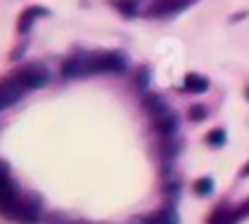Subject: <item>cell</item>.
Returning <instances> with one entry per match:
<instances>
[{
    "label": "cell",
    "mask_w": 249,
    "mask_h": 224,
    "mask_svg": "<svg viewBox=\"0 0 249 224\" xmlns=\"http://www.w3.org/2000/svg\"><path fill=\"white\" fill-rule=\"evenodd\" d=\"M0 213L19 224H38L40 222V206L38 200H30L22 192L11 197H0Z\"/></svg>",
    "instance_id": "1"
},
{
    "label": "cell",
    "mask_w": 249,
    "mask_h": 224,
    "mask_svg": "<svg viewBox=\"0 0 249 224\" xmlns=\"http://www.w3.org/2000/svg\"><path fill=\"white\" fill-rule=\"evenodd\" d=\"M129 67V59L121 51H97L89 53V75H99V72H126Z\"/></svg>",
    "instance_id": "2"
},
{
    "label": "cell",
    "mask_w": 249,
    "mask_h": 224,
    "mask_svg": "<svg viewBox=\"0 0 249 224\" xmlns=\"http://www.w3.org/2000/svg\"><path fill=\"white\" fill-rule=\"evenodd\" d=\"M11 78H17L19 83L24 85V91H38V88H43V85L51 80V72H49L46 64L30 62V64H24V67H19Z\"/></svg>",
    "instance_id": "3"
},
{
    "label": "cell",
    "mask_w": 249,
    "mask_h": 224,
    "mask_svg": "<svg viewBox=\"0 0 249 224\" xmlns=\"http://www.w3.org/2000/svg\"><path fill=\"white\" fill-rule=\"evenodd\" d=\"M196 0H153V5L145 11L150 19H166V16L182 14L185 8H190Z\"/></svg>",
    "instance_id": "4"
},
{
    "label": "cell",
    "mask_w": 249,
    "mask_h": 224,
    "mask_svg": "<svg viewBox=\"0 0 249 224\" xmlns=\"http://www.w3.org/2000/svg\"><path fill=\"white\" fill-rule=\"evenodd\" d=\"M24 96V85L19 83L17 78H8V80H0V112L6 107L17 104L19 99Z\"/></svg>",
    "instance_id": "5"
},
{
    "label": "cell",
    "mask_w": 249,
    "mask_h": 224,
    "mask_svg": "<svg viewBox=\"0 0 249 224\" xmlns=\"http://www.w3.org/2000/svg\"><path fill=\"white\" fill-rule=\"evenodd\" d=\"M153 128H156V133L158 136H174V133L179 131V117L174 115L172 110L169 112H163V115H156V120H153Z\"/></svg>",
    "instance_id": "6"
},
{
    "label": "cell",
    "mask_w": 249,
    "mask_h": 224,
    "mask_svg": "<svg viewBox=\"0 0 249 224\" xmlns=\"http://www.w3.org/2000/svg\"><path fill=\"white\" fill-rule=\"evenodd\" d=\"M49 14L51 11L43 8V5H30V8H24L22 16H19V21H17V32L19 35H27V32L33 30L35 19H38V16H49Z\"/></svg>",
    "instance_id": "7"
},
{
    "label": "cell",
    "mask_w": 249,
    "mask_h": 224,
    "mask_svg": "<svg viewBox=\"0 0 249 224\" xmlns=\"http://www.w3.org/2000/svg\"><path fill=\"white\" fill-rule=\"evenodd\" d=\"M83 75H89V53L86 56H70L65 64H62V78H83Z\"/></svg>",
    "instance_id": "8"
},
{
    "label": "cell",
    "mask_w": 249,
    "mask_h": 224,
    "mask_svg": "<svg viewBox=\"0 0 249 224\" xmlns=\"http://www.w3.org/2000/svg\"><path fill=\"white\" fill-rule=\"evenodd\" d=\"M137 224H179V219H177L174 206H166V208H161V211H153L150 216H140Z\"/></svg>",
    "instance_id": "9"
},
{
    "label": "cell",
    "mask_w": 249,
    "mask_h": 224,
    "mask_svg": "<svg viewBox=\"0 0 249 224\" xmlns=\"http://www.w3.org/2000/svg\"><path fill=\"white\" fill-rule=\"evenodd\" d=\"M209 85H212V83H209V78H206V75H201V72H188L179 88L188 91V94H204V91H209Z\"/></svg>",
    "instance_id": "10"
},
{
    "label": "cell",
    "mask_w": 249,
    "mask_h": 224,
    "mask_svg": "<svg viewBox=\"0 0 249 224\" xmlns=\"http://www.w3.org/2000/svg\"><path fill=\"white\" fill-rule=\"evenodd\" d=\"M142 107H145V112H150V115H163V112H169L166 99H163L161 94H150V91L142 94Z\"/></svg>",
    "instance_id": "11"
},
{
    "label": "cell",
    "mask_w": 249,
    "mask_h": 224,
    "mask_svg": "<svg viewBox=\"0 0 249 224\" xmlns=\"http://www.w3.org/2000/svg\"><path fill=\"white\" fill-rule=\"evenodd\" d=\"M209 224H236V219H233V206H228V203H220V206L212 211Z\"/></svg>",
    "instance_id": "12"
},
{
    "label": "cell",
    "mask_w": 249,
    "mask_h": 224,
    "mask_svg": "<svg viewBox=\"0 0 249 224\" xmlns=\"http://www.w3.org/2000/svg\"><path fill=\"white\" fill-rule=\"evenodd\" d=\"M140 3H142V0H110V5L118 8L126 19H134V16L140 14Z\"/></svg>",
    "instance_id": "13"
},
{
    "label": "cell",
    "mask_w": 249,
    "mask_h": 224,
    "mask_svg": "<svg viewBox=\"0 0 249 224\" xmlns=\"http://www.w3.org/2000/svg\"><path fill=\"white\" fill-rule=\"evenodd\" d=\"M204 142L209 144V147L220 149V147H225V142H228V131L222 126H217V128H212V131L204 136Z\"/></svg>",
    "instance_id": "14"
},
{
    "label": "cell",
    "mask_w": 249,
    "mask_h": 224,
    "mask_svg": "<svg viewBox=\"0 0 249 224\" xmlns=\"http://www.w3.org/2000/svg\"><path fill=\"white\" fill-rule=\"evenodd\" d=\"M193 190L198 197H209L212 192H214V181L209 179V176H204V179H196L193 181Z\"/></svg>",
    "instance_id": "15"
},
{
    "label": "cell",
    "mask_w": 249,
    "mask_h": 224,
    "mask_svg": "<svg viewBox=\"0 0 249 224\" xmlns=\"http://www.w3.org/2000/svg\"><path fill=\"white\" fill-rule=\"evenodd\" d=\"M158 155H161L163 160H172V158H177L179 155V144L177 142H172V136H166V142L158 147Z\"/></svg>",
    "instance_id": "16"
},
{
    "label": "cell",
    "mask_w": 249,
    "mask_h": 224,
    "mask_svg": "<svg viewBox=\"0 0 249 224\" xmlns=\"http://www.w3.org/2000/svg\"><path fill=\"white\" fill-rule=\"evenodd\" d=\"M147 83H150V67H140L134 75V88L140 91V94H145Z\"/></svg>",
    "instance_id": "17"
},
{
    "label": "cell",
    "mask_w": 249,
    "mask_h": 224,
    "mask_svg": "<svg viewBox=\"0 0 249 224\" xmlns=\"http://www.w3.org/2000/svg\"><path fill=\"white\" fill-rule=\"evenodd\" d=\"M206 115H209V110H206L204 104H193V107H190V110H188V117H190V120H193V123H201V120H204Z\"/></svg>",
    "instance_id": "18"
},
{
    "label": "cell",
    "mask_w": 249,
    "mask_h": 224,
    "mask_svg": "<svg viewBox=\"0 0 249 224\" xmlns=\"http://www.w3.org/2000/svg\"><path fill=\"white\" fill-rule=\"evenodd\" d=\"M247 216H249V197H247L244 203H238L236 208H233V219H236V224L241 222V219H247Z\"/></svg>",
    "instance_id": "19"
},
{
    "label": "cell",
    "mask_w": 249,
    "mask_h": 224,
    "mask_svg": "<svg viewBox=\"0 0 249 224\" xmlns=\"http://www.w3.org/2000/svg\"><path fill=\"white\" fill-rule=\"evenodd\" d=\"M27 43H30V40H22V46H19V48H14V53H11V62H19V59L24 56V51H27Z\"/></svg>",
    "instance_id": "20"
},
{
    "label": "cell",
    "mask_w": 249,
    "mask_h": 224,
    "mask_svg": "<svg viewBox=\"0 0 249 224\" xmlns=\"http://www.w3.org/2000/svg\"><path fill=\"white\" fill-rule=\"evenodd\" d=\"M241 19H247V11H244V14L238 11V14H233V16H231V21H241Z\"/></svg>",
    "instance_id": "21"
},
{
    "label": "cell",
    "mask_w": 249,
    "mask_h": 224,
    "mask_svg": "<svg viewBox=\"0 0 249 224\" xmlns=\"http://www.w3.org/2000/svg\"><path fill=\"white\" fill-rule=\"evenodd\" d=\"M238 176H241V179H247V176H249V163H247V165H244V168H241V174H238Z\"/></svg>",
    "instance_id": "22"
},
{
    "label": "cell",
    "mask_w": 249,
    "mask_h": 224,
    "mask_svg": "<svg viewBox=\"0 0 249 224\" xmlns=\"http://www.w3.org/2000/svg\"><path fill=\"white\" fill-rule=\"evenodd\" d=\"M244 94H247V101H249V85H247V91H244Z\"/></svg>",
    "instance_id": "23"
}]
</instances>
